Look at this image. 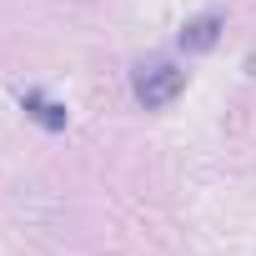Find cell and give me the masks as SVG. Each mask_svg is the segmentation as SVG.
I'll use <instances>...</instances> for the list:
<instances>
[{"instance_id": "obj_1", "label": "cell", "mask_w": 256, "mask_h": 256, "mask_svg": "<svg viewBox=\"0 0 256 256\" xmlns=\"http://www.w3.org/2000/svg\"><path fill=\"white\" fill-rule=\"evenodd\" d=\"M131 90H136V100H141L146 110H161V106H171V100L186 90V70H181L176 60H151V66H136Z\"/></svg>"}, {"instance_id": "obj_2", "label": "cell", "mask_w": 256, "mask_h": 256, "mask_svg": "<svg viewBox=\"0 0 256 256\" xmlns=\"http://www.w3.org/2000/svg\"><path fill=\"white\" fill-rule=\"evenodd\" d=\"M176 40H181V50H186V56H201V50H211V46L221 40V16H196V20H186Z\"/></svg>"}, {"instance_id": "obj_3", "label": "cell", "mask_w": 256, "mask_h": 256, "mask_svg": "<svg viewBox=\"0 0 256 256\" xmlns=\"http://www.w3.org/2000/svg\"><path fill=\"white\" fill-rule=\"evenodd\" d=\"M20 106H26V116H36V120L46 126V131H66V106H56V100H46V96H36V90H26Z\"/></svg>"}]
</instances>
